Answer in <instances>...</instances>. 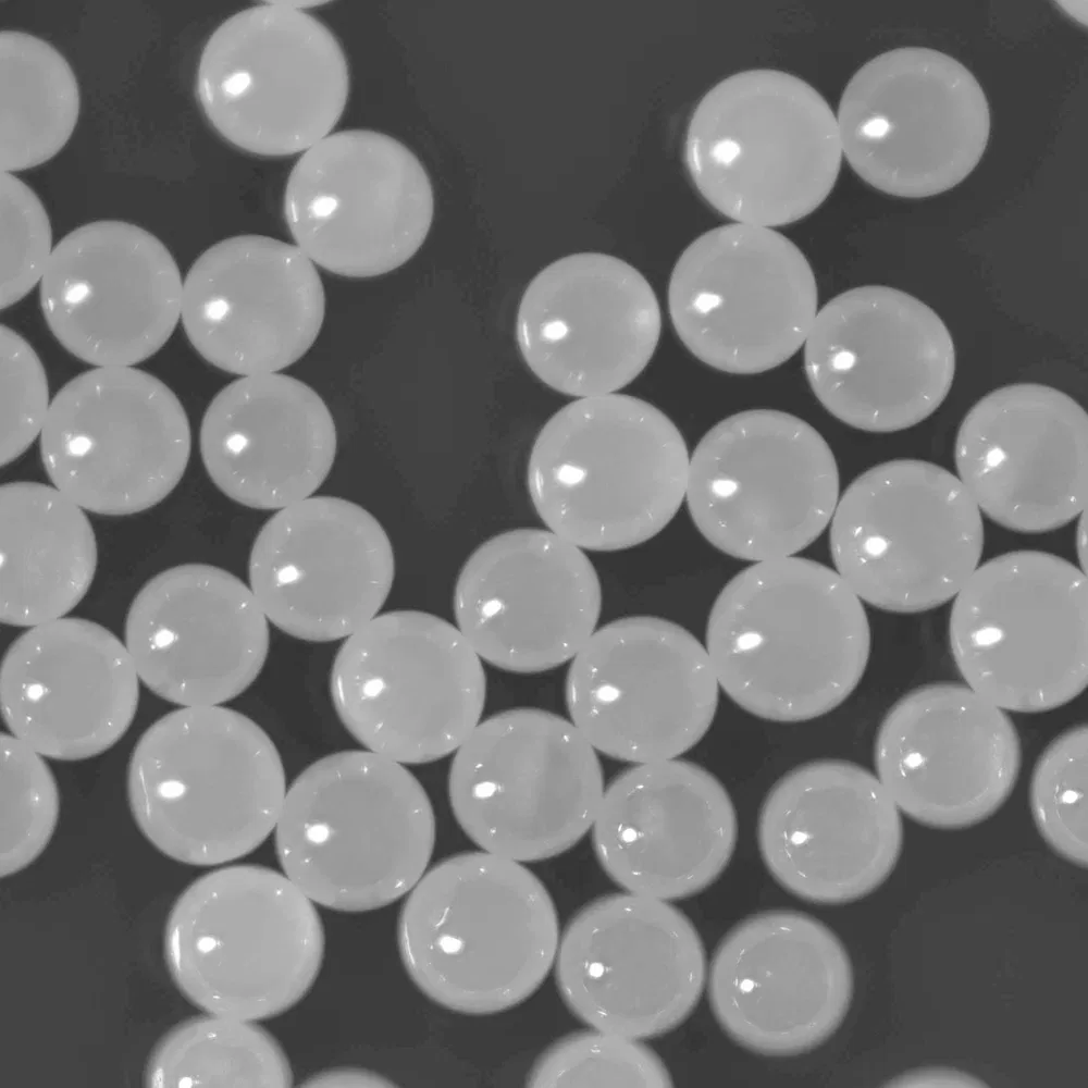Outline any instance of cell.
<instances>
[{
    "label": "cell",
    "instance_id": "obj_1",
    "mask_svg": "<svg viewBox=\"0 0 1088 1088\" xmlns=\"http://www.w3.org/2000/svg\"><path fill=\"white\" fill-rule=\"evenodd\" d=\"M705 641L725 693L777 722L838 707L858 685L870 654L860 597L833 569L794 556L735 574L713 604Z\"/></svg>",
    "mask_w": 1088,
    "mask_h": 1088
},
{
    "label": "cell",
    "instance_id": "obj_2",
    "mask_svg": "<svg viewBox=\"0 0 1088 1088\" xmlns=\"http://www.w3.org/2000/svg\"><path fill=\"white\" fill-rule=\"evenodd\" d=\"M559 938L540 878L486 851L428 868L397 922L411 981L435 1004L465 1015L502 1013L534 994L554 967Z\"/></svg>",
    "mask_w": 1088,
    "mask_h": 1088
},
{
    "label": "cell",
    "instance_id": "obj_3",
    "mask_svg": "<svg viewBox=\"0 0 1088 1088\" xmlns=\"http://www.w3.org/2000/svg\"><path fill=\"white\" fill-rule=\"evenodd\" d=\"M273 833L283 873L309 899L361 913L415 887L429 868L436 824L425 789L406 765L345 750L297 775Z\"/></svg>",
    "mask_w": 1088,
    "mask_h": 1088
},
{
    "label": "cell",
    "instance_id": "obj_4",
    "mask_svg": "<svg viewBox=\"0 0 1088 1088\" xmlns=\"http://www.w3.org/2000/svg\"><path fill=\"white\" fill-rule=\"evenodd\" d=\"M127 799L145 838L193 866H219L273 833L287 791L280 752L248 716L187 706L140 735L127 767Z\"/></svg>",
    "mask_w": 1088,
    "mask_h": 1088
},
{
    "label": "cell",
    "instance_id": "obj_5",
    "mask_svg": "<svg viewBox=\"0 0 1088 1088\" xmlns=\"http://www.w3.org/2000/svg\"><path fill=\"white\" fill-rule=\"evenodd\" d=\"M689 461L681 432L652 404L615 393L583 397L537 434L528 490L549 531L582 549L615 552L672 520Z\"/></svg>",
    "mask_w": 1088,
    "mask_h": 1088
},
{
    "label": "cell",
    "instance_id": "obj_6",
    "mask_svg": "<svg viewBox=\"0 0 1088 1088\" xmlns=\"http://www.w3.org/2000/svg\"><path fill=\"white\" fill-rule=\"evenodd\" d=\"M324 949L316 903L284 873L254 864L193 881L173 904L163 939L170 976L193 1005L256 1022L307 996Z\"/></svg>",
    "mask_w": 1088,
    "mask_h": 1088
},
{
    "label": "cell",
    "instance_id": "obj_7",
    "mask_svg": "<svg viewBox=\"0 0 1088 1088\" xmlns=\"http://www.w3.org/2000/svg\"><path fill=\"white\" fill-rule=\"evenodd\" d=\"M842 148L825 98L790 73L757 69L710 88L690 119L684 160L701 196L737 223L782 226L832 190Z\"/></svg>",
    "mask_w": 1088,
    "mask_h": 1088
},
{
    "label": "cell",
    "instance_id": "obj_8",
    "mask_svg": "<svg viewBox=\"0 0 1088 1088\" xmlns=\"http://www.w3.org/2000/svg\"><path fill=\"white\" fill-rule=\"evenodd\" d=\"M1087 579L1070 560L1026 549L998 555L954 596L953 660L969 689L1004 710L1059 708L1087 687Z\"/></svg>",
    "mask_w": 1088,
    "mask_h": 1088
},
{
    "label": "cell",
    "instance_id": "obj_9",
    "mask_svg": "<svg viewBox=\"0 0 1088 1088\" xmlns=\"http://www.w3.org/2000/svg\"><path fill=\"white\" fill-rule=\"evenodd\" d=\"M604 789L595 749L569 719L534 707L481 720L455 751L447 781L465 834L482 851L520 863L579 843Z\"/></svg>",
    "mask_w": 1088,
    "mask_h": 1088
},
{
    "label": "cell",
    "instance_id": "obj_10",
    "mask_svg": "<svg viewBox=\"0 0 1088 1088\" xmlns=\"http://www.w3.org/2000/svg\"><path fill=\"white\" fill-rule=\"evenodd\" d=\"M330 693L338 719L366 750L421 765L455 753L481 721L486 676L457 626L401 609L346 638Z\"/></svg>",
    "mask_w": 1088,
    "mask_h": 1088
},
{
    "label": "cell",
    "instance_id": "obj_11",
    "mask_svg": "<svg viewBox=\"0 0 1088 1088\" xmlns=\"http://www.w3.org/2000/svg\"><path fill=\"white\" fill-rule=\"evenodd\" d=\"M829 540L837 572L861 601L915 614L954 598L980 565L985 532L957 475L930 461L895 459L845 489Z\"/></svg>",
    "mask_w": 1088,
    "mask_h": 1088
},
{
    "label": "cell",
    "instance_id": "obj_12",
    "mask_svg": "<svg viewBox=\"0 0 1088 1088\" xmlns=\"http://www.w3.org/2000/svg\"><path fill=\"white\" fill-rule=\"evenodd\" d=\"M839 482L831 448L809 423L751 409L727 417L700 440L684 499L713 546L758 562L811 545L830 523Z\"/></svg>",
    "mask_w": 1088,
    "mask_h": 1088
},
{
    "label": "cell",
    "instance_id": "obj_13",
    "mask_svg": "<svg viewBox=\"0 0 1088 1088\" xmlns=\"http://www.w3.org/2000/svg\"><path fill=\"white\" fill-rule=\"evenodd\" d=\"M334 34L285 1L255 5L211 34L196 77L199 104L233 146L257 156L306 151L330 135L348 99Z\"/></svg>",
    "mask_w": 1088,
    "mask_h": 1088
},
{
    "label": "cell",
    "instance_id": "obj_14",
    "mask_svg": "<svg viewBox=\"0 0 1088 1088\" xmlns=\"http://www.w3.org/2000/svg\"><path fill=\"white\" fill-rule=\"evenodd\" d=\"M837 124L842 153L870 186L904 198L941 194L978 164L990 112L978 81L924 47L883 52L850 79Z\"/></svg>",
    "mask_w": 1088,
    "mask_h": 1088
},
{
    "label": "cell",
    "instance_id": "obj_15",
    "mask_svg": "<svg viewBox=\"0 0 1088 1088\" xmlns=\"http://www.w3.org/2000/svg\"><path fill=\"white\" fill-rule=\"evenodd\" d=\"M39 449L52 485L71 500L94 514L127 516L176 487L191 432L160 379L134 367H96L53 397Z\"/></svg>",
    "mask_w": 1088,
    "mask_h": 1088
},
{
    "label": "cell",
    "instance_id": "obj_16",
    "mask_svg": "<svg viewBox=\"0 0 1088 1088\" xmlns=\"http://www.w3.org/2000/svg\"><path fill=\"white\" fill-rule=\"evenodd\" d=\"M719 684L703 644L676 622L631 616L595 630L571 659L569 720L596 752L633 764L676 758L708 731Z\"/></svg>",
    "mask_w": 1088,
    "mask_h": 1088
},
{
    "label": "cell",
    "instance_id": "obj_17",
    "mask_svg": "<svg viewBox=\"0 0 1088 1088\" xmlns=\"http://www.w3.org/2000/svg\"><path fill=\"white\" fill-rule=\"evenodd\" d=\"M811 264L770 227L732 223L698 236L681 254L668 286L675 331L698 360L755 374L789 360L817 314Z\"/></svg>",
    "mask_w": 1088,
    "mask_h": 1088
},
{
    "label": "cell",
    "instance_id": "obj_18",
    "mask_svg": "<svg viewBox=\"0 0 1088 1088\" xmlns=\"http://www.w3.org/2000/svg\"><path fill=\"white\" fill-rule=\"evenodd\" d=\"M434 214L430 177L396 138L370 129L327 135L293 166L284 217L296 246L321 268L371 277L405 264Z\"/></svg>",
    "mask_w": 1088,
    "mask_h": 1088
},
{
    "label": "cell",
    "instance_id": "obj_19",
    "mask_svg": "<svg viewBox=\"0 0 1088 1088\" xmlns=\"http://www.w3.org/2000/svg\"><path fill=\"white\" fill-rule=\"evenodd\" d=\"M554 970L579 1021L641 1040L675 1029L692 1013L706 980V955L695 927L672 904L615 893L570 918Z\"/></svg>",
    "mask_w": 1088,
    "mask_h": 1088
},
{
    "label": "cell",
    "instance_id": "obj_20",
    "mask_svg": "<svg viewBox=\"0 0 1088 1088\" xmlns=\"http://www.w3.org/2000/svg\"><path fill=\"white\" fill-rule=\"evenodd\" d=\"M804 368L833 417L888 433L919 423L940 406L953 382L955 353L929 306L893 287L865 285L817 311L804 343Z\"/></svg>",
    "mask_w": 1088,
    "mask_h": 1088
},
{
    "label": "cell",
    "instance_id": "obj_21",
    "mask_svg": "<svg viewBox=\"0 0 1088 1088\" xmlns=\"http://www.w3.org/2000/svg\"><path fill=\"white\" fill-rule=\"evenodd\" d=\"M602 589L582 548L549 530L516 529L482 543L457 577V628L482 660L540 673L571 660L597 626Z\"/></svg>",
    "mask_w": 1088,
    "mask_h": 1088
},
{
    "label": "cell",
    "instance_id": "obj_22",
    "mask_svg": "<svg viewBox=\"0 0 1088 1088\" xmlns=\"http://www.w3.org/2000/svg\"><path fill=\"white\" fill-rule=\"evenodd\" d=\"M876 777L899 811L936 829L991 817L1016 784L1021 740L1004 709L967 685L912 690L885 715L875 740Z\"/></svg>",
    "mask_w": 1088,
    "mask_h": 1088
},
{
    "label": "cell",
    "instance_id": "obj_23",
    "mask_svg": "<svg viewBox=\"0 0 1088 1088\" xmlns=\"http://www.w3.org/2000/svg\"><path fill=\"white\" fill-rule=\"evenodd\" d=\"M853 972L839 938L795 911L753 915L721 940L708 974L713 1013L753 1052L790 1056L824 1043L853 996Z\"/></svg>",
    "mask_w": 1088,
    "mask_h": 1088
},
{
    "label": "cell",
    "instance_id": "obj_24",
    "mask_svg": "<svg viewBox=\"0 0 1088 1088\" xmlns=\"http://www.w3.org/2000/svg\"><path fill=\"white\" fill-rule=\"evenodd\" d=\"M394 573L382 524L337 496L280 509L258 532L248 560L249 588L268 620L317 643L348 638L374 618Z\"/></svg>",
    "mask_w": 1088,
    "mask_h": 1088
},
{
    "label": "cell",
    "instance_id": "obj_25",
    "mask_svg": "<svg viewBox=\"0 0 1088 1088\" xmlns=\"http://www.w3.org/2000/svg\"><path fill=\"white\" fill-rule=\"evenodd\" d=\"M183 280L154 235L123 221H96L53 248L39 300L57 341L95 367H133L171 337Z\"/></svg>",
    "mask_w": 1088,
    "mask_h": 1088
},
{
    "label": "cell",
    "instance_id": "obj_26",
    "mask_svg": "<svg viewBox=\"0 0 1088 1088\" xmlns=\"http://www.w3.org/2000/svg\"><path fill=\"white\" fill-rule=\"evenodd\" d=\"M762 858L789 892L814 903L864 898L890 876L902 851L900 811L878 778L840 759L802 764L765 798L757 823Z\"/></svg>",
    "mask_w": 1088,
    "mask_h": 1088
},
{
    "label": "cell",
    "instance_id": "obj_27",
    "mask_svg": "<svg viewBox=\"0 0 1088 1088\" xmlns=\"http://www.w3.org/2000/svg\"><path fill=\"white\" fill-rule=\"evenodd\" d=\"M662 314L648 281L630 263L579 252L541 270L517 314L530 370L566 395L611 394L631 383L657 347Z\"/></svg>",
    "mask_w": 1088,
    "mask_h": 1088
},
{
    "label": "cell",
    "instance_id": "obj_28",
    "mask_svg": "<svg viewBox=\"0 0 1088 1088\" xmlns=\"http://www.w3.org/2000/svg\"><path fill=\"white\" fill-rule=\"evenodd\" d=\"M954 458L980 512L1005 529L1050 532L1086 511L1088 418L1056 388L1021 383L982 397L962 421Z\"/></svg>",
    "mask_w": 1088,
    "mask_h": 1088
},
{
    "label": "cell",
    "instance_id": "obj_29",
    "mask_svg": "<svg viewBox=\"0 0 1088 1088\" xmlns=\"http://www.w3.org/2000/svg\"><path fill=\"white\" fill-rule=\"evenodd\" d=\"M124 643L140 681L181 705H221L245 692L269 652L268 618L250 588L208 564L168 568L137 592Z\"/></svg>",
    "mask_w": 1088,
    "mask_h": 1088
},
{
    "label": "cell",
    "instance_id": "obj_30",
    "mask_svg": "<svg viewBox=\"0 0 1088 1088\" xmlns=\"http://www.w3.org/2000/svg\"><path fill=\"white\" fill-rule=\"evenodd\" d=\"M591 834L601 867L617 886L667 901L701 892L719 877L734 852L738 823L712 772L670 758L616 775Z\"/></svg>",
    "mask_w": 1088,
    "mask_h": 1088
},
{
    "label": "cell",
    "instance_id": "obj_31",
    "mask_svg": "<svg viewBox=\"0 0 1088 1088\" xmlns=\"http://www.w3.org/2000/svg\"><path fill=\"white\" fill-rule=\"evenodd\" d=\"M324 311L314 263L269 236L212 245L183 281L181 320L189 343L233 374L274 373L296 362L318 337Z\"/></svg>",
    "mask_w": 1088,
    "mask_h": 1088
},
{
    "label": "cell",
    "instance_id": "obj_32",
    "mask_svg": "<svg viewBox=\"0 0 1088 1088\" xmlns=\"http://www.w3.org/2000/svg\"><path fill=\"white\" fill-rule=\"evenodd\" d=\"M139 681L114 633L91 620L61 617L29 627L4 653L2 718L10 734L44 757L87 759L126 733Z\"/></svg>",
    "mask_w": 1088,
    "mask_h": 1088
},
{
    "label": "cell",
    "instance_id": "obj_33",
    "mask_svg": "<svg viewBox=\"0 0 1088 1088\" xmlns=\"http://www.w3.org/2000/svg\"><path fill=\"white\" fill-rule=\"evenodd\" d=\"M336 429L309 385L281 373L247 375L222 388L199 432L203 466L215 486L255 509H283L310 497L336 454Z\"/></svg>",
    "mask_w": 1088,
    "mask_h": 1088
},
{
    "label": "cell",
    "instance_id": "obj_34",
    "mask_svg": "<svg viewBox=\"0 0 1088 1088\" xmlns=\"http://www.w3.org/2000/svg\"><path fill=\"white\" fill-rule=\"evenodd\" d=\"M0 530L1 621L34 627L64 617L97 567L85 510L53 485L10 482L1 486Z\"/></svg>",
    "mask_w": 1088,
    "mask_h": 1088
},
{
    "label": "cell",
    "instance_id": "obj_35",
    "mask_svg": "<svg viewBox=\"0 0 1088 1088\" xmlns=\"http://www.w3.org/2000/svg\"><path fill=\"white\" fill-rule=\"evenodd\" d=\"M1 52V169L12 173L55 156L78 118L75 75L47 41L3 30Z\"/></svg>",
    "mask_w": 1088,
    "mask_h": 1088
},
{
    "label": "cell",
    "instance_id": "obj_36",
    "mask_svg": "<svg viewBox=\"0 0 1088 1088\" xmlns=\"http://www.w3.org/2000/svg\"><path fill=\"white\" fill-rule=\"evenodd\" d=\"M290 1063L256 1021L201 1015L180 1023L153 1048L148 1087H289Z\"/></svg>",
    "mask_w": 1088,
    "mask_h": 1088
},
{
    "label": "cell",
    "instance_id": "obj_37",
    "mask_svg": "<svg viewBox=\"0 0 1088 1088\" xmlns=\"http://www.w3.org/2000/svg\"><path fill=\"white\" fill-rule=\"evenodd\" d=\"M530 1087H670L660 1058L639 1039L591 1028L551 1044L531 1067Z\"/></svg>",
    "mask_w": 1088,
    "mask_h": 1088
},
{
    "label": "cell",
    "instance_id": "obj_38",
    "mask_svg": "<svg viewBox=\"0 0 1088 1088\" xmlns=\"http://www.w3.org/2000/svg\"><path fill=\"white\" fill-rule=\"evenodd\" d=\"M59 816L54 776L38 752L1 735V875L30 865L48 845Z\"/></svg>",
    "mask_w": 1088,
    "mask_h": 1088
},
{
    "label": "cell",
    "instance_id": "obj_39",
    "mask_svg": "<svg viewBox=\"0 0 1088 1088\" xmlns=\"http://www.w3.org/2000/svg\"><path fill=\"white\" fill-rule=\"evenodd\" d=\"M1039 833L1061 857L1087 866V726L1058 735L1039 757L1030 781Z\"/></svg>",
    "mask_w": 1088,
    "mask_h": 1088
},
{
    "label": "cell",
    "instance_id": "obj_40",
    "mask_svg": "<svg viewBox=\"0 0 1088 1088\" xmlns=\"http://www.w3.org/2000/svg\"><path fill=\"white\" fill-rule=\"evenodd\" d=\"M1 308L40 283L52 255V232L37 195L12 173L1 174Z\"/></svg>",
    "mask_w": 1088,
    "mask_h": 1088
},
{
    "label": "cell",
    "instance_id": "obj_41",
    "mask_svg": "<svg viewBox=\"0 0 1088 1088\" xmlns=\"http://www.w3.org/2000/svg\"><path fill=\"white\" fill-rule=\"evenodd\" d=\"M44 366L30 344L1 326V465L23 455L40 436L49 412Z\"/></svg>",
    "mask_w": 1088,
    "mask_h": 1088
},
{
    "label": "cell",
    "instance_id": "obj_42",
    "mask_svg": "<svg viewBox=\"0 0 1088 1088\" xmlns=\"http://www.w3.org/2000/svg\"><path fill=\"white\" fill-rule=\"evenodd\" d=\"M890 1087H987L979 1078L949 1068H925L892 1079Z\"/></svg>",
    "mask_w": 1088,
    "mask_h": 1088
},
{
    "label": "cell",
    "instance_id": "obj_43",
    "mask_svg": "<svg viewBox=\"0 0 1088 1088\" xmlns=\"http://www.w3.org/2000/svg\"><path fill=\"white\" fill-rule=\"evenodd\" d=\"M308 1087H390L393 1083L375 1072L360 1067H335L308 1078Z\"/></svg>",
    "mask_w": 1088,
    "mask_h": 1088
}]
</instances>
